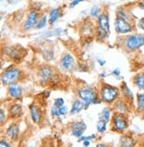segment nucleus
Instances as JSON below:
<instances>
[{"label": "nucleus", "instance_id": "9", "mask_svg": "<svg viewBox=\"0 0 144 147\" xmlns=\"http://www.w3.org/2000/svg\"><path fill=\"white\" fill-rule=\"evenodd\" d=\"M40 17L41 16L38 11H36V10H31L27 15V18L23 23V29L28 31L34 28H36Z\"/></svg>", "mask_w": 144, "mask_h": 147}, {"label": "nucleus", "instance_id": "46", "mask_svg": "<svg viewBox=\"0 0 144 147\" xmlns=\"http://www.w3.org/2000/svg\"><path fill=\"white\" fill-rule=\"evenodd\" d=\"M0 84H1V80H0Z\"/></svg>", "mask_w": 144, "mask_h": 147}, {"label": "nucleus", "instance_id": "28", "mask_svg": "<svg viewBox=\"0 0 144 147\" xmlns=\"http://www.w3.org/2000/svg\"><path fill=\"white\" fill-rule=\"evenodd\" d=\"M102 13V8L100 5H94L90 9L89 11V16L91 18H95V19H97V17Z\"/></svg>", "mask_w": 144, "mask_h": 147}, {"label": "nucleus", "instance_id": "38", "mask_svg": "<svg viewBox=\"0 0 144 147\" xmlns=\"http://www.w3.org/2000/svg\"><path fill=\"white\" fill-rule=\"evenodd\" d=\"M138 26H139V28H140L141 30L144 31V16H143L142 18L140 19L139 22H138Z\"/></svg>", "mask_w": 144, "mask_h": 147}, {"label": "nucleus", "instance_id": "2", "mask_svg": "<svg viewBox=\"0 0 144 147\" xmlns=\"http://www.w3.org/2000/svg\"><path fill=\"white\" fill-rule=\"evenodd\" d=\"M77 96L78 98L85 104L86 109H88L90 105H98L102 103L98 96V90L90 86L80 87L77 90Z\"/></svg>", "mask_w": 144, "mask_h": 147}, {"label": "nucleus", "instance_id": "34", "mask_svg": "<svg viewBox=\"0 0 144 147\" xmlns=\"http://www.w3.org/2000/svg\"><path fill=\"white\" fill-rule=\"evenodd\" d=\"M50 115L52 116L53 118H59L60 115L58 113V108L55 107L54 106L50 108Z\"/></svg>", "mask_w": 144, "mask_h": 147}, {"label": "nucleus", "instance_id": "32", "mask_svg": "<svg viewBox=\"0 0 144 147\" xmlns=\"http://www.w3.org/2000/svg\"><path fill=\"white\" fill-rule=\"evenodd\" d=\"M68 113H70V109L66 106H64L62 107L58 108V113L60 116H65V115H66Z\"/></svg>", "mask_w": 144, "mask_h": 147}, {"label": "nucleus", "instance_id": "11", "mask_svg": "<svg viewBox=\"0 0 144 147\" xmlns=\"http://www.w3.org/2000/svg\"><path fill=\"white\" fill-rule=\"evenodd\" d=\"M96 28L105 31L110 35L111 33V26H110V18L109 14L106 12H102L96 19Z\"/></svg>", "mask_w": 144, "mask_h": 147}, {"label": "nucleus", "instance_id": "40", "mask_svg": "<svg viewBox=\"0 0 144 147\" xmlns=\"http://www.w3.org/2000/svg\"><path fill=\"white\" fill-rule=\"evenodd\" d=\"M95 147H109V145L105 143H102V142H99L96 144Z\"/></svg>", "mask_w": 144, "mask_h": 147}, {"label": "nucleus", "instance_id": "16", "mask_svg": "<svg viewBox=\"0 0 144 147\" xmlns=\"http://www.w3.org/2000/svg\"><path fill=\"white\" fill-rule=\"evenodd\" d=\"M19 136V126L18 123L13 122L10 124V126L7 128L5 131V136L6 138L10 141H15L18 139Z\"/></svg>", "mask_w": 144, "mask_h": 147}, {"label": "nucleus", "instance_id": "23", "mask_svg": "<svg viewBox=\"0 0 144 147\" xmlns=\"http://www.w3.org/2000/svg\"><path fill=\"white\" fill-rule=\"evenodd\" d=\"M108 123L106 121H104V119L102 118H98L96 123V132L97 134L99 135H102L106 132L107 130V127H108Z\"/></svg>", "mask_w": 144, "mask_h": 147}, {"label": "nucleus", "instance_id": "12", "mask_svg": "<svg viewBox=\"0 0 144 147\" xmlns=\"http://www.w3.org/2000/svg\"><path fill=\"white\" fill-rule=\"evenodd\" d=\"M119 90H120V97L122 98H124L132 107L133 105V101H135V96H133V91L130 90V88L127 84V82H122Z\"/></svg>", "mask_w": 144, "mask_h": 147}, {"label": "nucleus", "instance_id": "18", "mask_svg": "<svg viewBox=\"0 0 144 147\" xmlns=\"http://www.w3.org/2000/svg\"><path fill=\"white\" fill-rule=\"evenodd\" d=\"M7 92L10 98H19L23 94V88L19 84H14L8 86Z\"/></svg>", "mask_w": 144, "mask_h": 147}, {"label": "nucleus", "instance_id": "5", "mask_svg": "<svg viewBox=\"0 0 144 147\" xmlns=\"http://www.w3.org/2000/svg\"><path fill=\"white\" fill-rule=\"evenodd\" d=\"M122 45L128 51H135L144 46V35L133 33L127 36L122 42Z\"/></svg>", "mask_w": 144, "mask_h": 147}, {"label": "nucleus", "instance_id": "8", "mask_svg": "<svg viewBox=\"0 0 144 147\" xmlns=\"http://www.w3.org/2000/svg\"><path fill=\"white\" fill-rule=\"evenodd\" d=\"M114 28L118 34L120 35H127L130 34L133 31V23H131L127 20L116 17L114 22Z\"/></svg>", "mask_w": 144, "mask_h": 147}, {"label": "nucleus", "instance_id": "14", "mask_svg": "<svg viewBox=\"0 0 144 147\" xmlns=\"http://www.w3.org/2000/svg\"><path fill=\"white\" fill-rule=\"evenodd\" d=\"M29 113H30V117L34 123L39 124L42 121L43 119V113L41 108L37 106L36 104H31L29 107Z\"/></svg>", "mask_w": 144, "mask_h": 147}, {"label": "nucleus", "instance_id": "6", "mask_svg": "<svg viewBox=\"0 0 144 147\" xmlns=\"http://www.w3.org/2000/svg\"><path fill=\"white\" fill-rule=\"evenodd\" d=\"M76 59L69 52H66L59 59V67L63 72L70 73L76 67Z\"/></svg>", "mask_w": 144, "mask_h": 147}, {"label": "nucleus", "instance_id": "29", "mask_svg": "<svg viewBox=\"0 0 144 147\" xmlns=\"http://www.w3.org/2000/svg\"><path fill=\"white\" fill-rule=\"evenodd\" d=\"M49 23V20H48V15L47 14H44L43 16L40 17V20L38 22V24L36 26L37 29H42L44 28H45L47 26V24Z\"/></svg>", "mask_w": 144, "mask_h": 147}, {"label": "nucleus", "instance_id": "15", "mask_svg": "<svg viewBox=\"0 0 144 147\" xmlns=\"http://www.w3.org/2000/svg\"><path fill=\"white\" fill-rule=\"evenodd\" d=\"M137 140L131 134L125 133L119 138V147H136Z\"/></svg>", "mask_w": 144, "mask_h": 147}, {"label": "nucleus", "instance_id": "20", "mask_svg": "<svg viewBox=\"0 0 144 147\" xmlns=\"http://www.w3.org/2000/svg\"><path fill=\"white\" fill-rule=\"evenodd\" d=\"M62 16V9L58 7V8H53L51 9L50 11L49 12L48 14V20L50 24H54L57 20Z\"/></svg>", "mask_w": 144, "mask_h": 147}, {"label": "nucleus", "instance_id": "39", "mask_svg": "<svg viewBox=\"0 0 144 147\" xmlns=\"http://www.w3.org/2000/svg\"><path fill=\"white\" fill-rule=\"evenodd\" d=\"M97 63L99 64L100 67H104V65L106 64V61L104 59H97Z\"/></svg>", "mask_w": 144, "mask_h": 147}, {"label": "nucleus", "instance_id": "21", "mask_svg": "<svg viewBox=\"0 0 144 147\" xmlns=\"http://www.w3.org/2000/svg\"><path fill=\"white\" fill-rule=\"evenodd\" d=\"M133 82L135 86L141 91H144V70L137 73L133 78Z\"/></svg>", "mask_w": 144, "mask_h": 147}, {"label": "nucleus", "instance_id": "36", "mask_svg": "<svg viewBox=\"0 0 144 147\" xmlns=\"http://www.w3.org/2000/svg\"><path fill=\"white\" fill-rule=\"evenodd\" d=\"M111 75L113 76H115L116 78H119L120 76H121V71H120L119 68H115L114 70L111 72Z\"/></svg>", "mask_w": 144, "mask_h": 147}, {"label": "nucleus", "instance_id": "33", "mask_svg": "<svg viewBox=\"0 0 144 147\" xmlns=\"http://www.w3.org/2000/svg\"><path fill=\"white\" fill-rule=\"evenodd\" d=\"M6 117H7V115H6L5 111L2 108H0V126L4 124V122L6 120Z\"/></svg>", "mask_w": 144, "mask_h": 147}, {"label": "nucleus", "instance_id": "44", "mask_svg": "<svg viewBox=\"0 0 144 147\" xmlns=\"http://www.w3.org/2000/svg\"><path fill=\"white\" fill-rule=\"evenodd\" d=\"M1 67H2V62H1V60H0V68H1Z\"/></svg>", "mask_w": 144, "mask_h": 147}, {"label": "nucleus", "instance_id": "1", "mask_svg": "<svg viewBox=\"0 0 144 147\" xmlns=\"http://www.w3.org/2000/svg\"><path fill=\"white\" fill-rule=\"evenodd\" d=\"M98 96L102 103L112 105L120 98V90L119 87L102 82L98 90Z\"/></svg>", "mask_w": 144, "mask_h": 147}, {"label": "nucleus", "instance_id": "7", "mask_svg": "<svg viewBox=\"0 0 144 147\" xmlns=\"http://www.w3.org/2000/svg\"><path fill=\"white\" fill-rule=\"evenodd\" d=\"M69 129H70L71 135L73 136L74 138L79 139L82 136H84L87 130V124L82 120L74 121L69 125Z\"/></svg>", "mask_w": 144, "mask_h": 147}, {"label": "nucleus", "instance_id": "30", "mask_svg": "<svg viewBox=\"0 0 144 147\" xmlns=\"http://www.w3.org/2000/svg\"><path fill=\"white\" fill-rule=\"evenodd\" d=\"M96 139H97V135L96 134H91V135H87V136H82L81 138H80L79 139H78V142H80V143H82L83 141H86V140H88V141H94V140H96Z\"/></svg>", "mask_w": 144, "mask_h": 147}, {"label": "nucleus", "instance_id": "10", "mask_svg": "<svg viewBox=\"0 0 144 147\" xmlns=\"http://www.w3.org/2000/svg\"><path fill=\"white\" fill-rule=\"evenodd\" d=\"M111 109L113 113H115L127 115V113L130 112L131 106L124 98H122L120 97L111 105Z\"/></svg>", "mask_w": 144, "mask_h": 147}, {"label": "nucleus", "instance_id": "35", "mask_svg": "<svg viewBox=\"0 0 144 147\" xmlns=\"http://www.w3.org/2000/svg\"><path fill=\"white\" fill-rule=\"evenodd\" d=\"M0 147H12V145L6 139H1L0 140Z\"/></svg>", "mask_w": 144, "mask_h": 147}, {"label": "nucleus", "instance_id": "13", "mask_svg": "<svg viewBox=\"0 0 144 147\" xmlns=\"http://www.w3.org/2000/svg\"><path fill=\"white\" fill-rule=\"evenodd\" d=\"M37 75L42 82H49L53 78L55 71L50 66H43L38 69Z\"/></svg>", "mask_w": 144, "mask_h": 147}, {"label": "nucleus", "instance_id": "22", "mask_svg": "<svg viewBox=\"0 0 144 147\" xmlns=\"http://www.w3.org/2000/svg\"><path fill=\"white\" fill-rule=\"evenodd\" d=\"M116 15L118 18L123 19L125 20H127V22H129L131 23H133V19L132 14L127 11V10H126L124 8H119L116 12Z\"/></svg>", "mask_w": 144, "mask_h": 147}, {"label": "nucleus", "instance_id": "3", "mask_svg": "<svg viewBox=\"0 0 144 147\" xmlns=\"http://www.w3.org/2000/svg\"><path fill=\"white\" fill-rule=\"evenodd\" d=\"M22 76V72L19 67H10L6 68L0 76L1 82L5 86H11L17 84Z\"/></svg>", "mask_w": 144, "mask_h": 147}, {"label": "nucleus", "instance_id": "31", "mask_svg": "<svg viewBox=\"0 0 144 147\" xmlns=\"http://www.w3.org/2000/svg\"><path fill=\"white\" fill-rule=\"evenodd\" d=\"M65 106V99L62 98H58L54 100V107L57 108H60Z\"/></svg>", "mask_w": 144, "mask_h": 147}, {"label": "nucleus", "instance_id": "25", "mask_svg": "<svg viewBox=\"0 0 144 147\" xmlns=\"http://www.w3.org/2000/svg\"><path fill=\"white\" fill-rule=\"evenodd\" d=\"M136 111L144 113V92L137 93L136 95Z\"/></svg>", "mask_w": 144, "mask_h": 147}, {"label": "nucleus", "instance_id": "27", "mask_svg": "<svg viewBox=\"0 0 144 147\" xmlns=\"http://www.w3.org/2000/svg\"><path fill=\"white\" fill-rule=\"evenodd\" d=\"M5 53L10 57V58H13V59H18L19 58V54H20V51L16 49L15 47H7L5 49Z\"/></svg>", "mask_w": 144, "mask_h": 147}, {"label": "nucleus", "instance_id": "26", "mask_svg": "<svg viewBox=\"0 0 144 147\" xmlns=\"http://www.w3.org/2000/svg\"><path fill=\"white\" fill-rule=\"evenodd\" d=\"M95 36H96V38L98 42H100V43H104V42H105L108 37H109V34L106 33L105 31L102 30L96 27L95 28Z\"/></svg>", "mask_w": 144, "mask_h": 147}, {"label": "nucleus", "instance_id": "42", "mask_svg": "<svg viewBox=\"0 0 144 147\" xmlns=\"http://www.w3.org/2000/svg\"><path fill=\"white\" fill-rule=\"evenodd\" d=\"M138 6L140 7V9L144 10V2H140V3L138 4Z\"/></svg>", "mask_w": 144, "mask_h": 147}, {"label": "nucleus", "instance_id": "43", "mask_svg": "<svg viewBox=\"0 0 144 147\" xmlns=\"http://www.w3.org/2000/svg\"><path fill=\"white\" fill-rule=\"evenodd\" d=\"M100 77H106V73H104V72H102V74H100Z\"/></svg>", "mask_w": 144, "mask_h": 147}, {"label": "nucleus", "instance_id": "17", "mask_svg": "<svg viewBox=\"0 0 144 147\" xmlns=\"http://www.w3.org/2000/svg\"><path fill=\"white\" fill-rule=\"evenodd\" d=\"M22 114V107L19 103H13L8 107V115L12 119H18Z\"/></svg>", "mask_w": 144, "mask_h": 147}, {"label": "nucleus", "instance_id": "19", "mask_svg": "<svg viewBox=\"0 0 144 147\" xmlns=\"http://www.w3.org/2000/svg\"><path fill=\"white\" fill-rule=\"evenodd\" d=\"M84 109H86L85 104L80 98H76V99H74L73 104H72V107L70 108V113L72 115H76V114L80 113V112H82Z\"/></svg>", "mask_w": 144, "mask_h": 147}, {"label": "nucleus", "instance_id": "45", "mask_svg": "<svg viewBox=\"0 0 144 147\" xmlns=\"http://www.w3.org/2000/svg\"><path fill=\"white\" fill-rule=\"evenodd\" d=\"M1 20H2V16L0 15V22H1Z\"/></svg>", "mask_w": 144, "mask_h": 147}, {"label": "nucleus", "instance_id": "37", "mask_svg": "<svg viewBox=\"0 0 144 147\" xmlns=\"http://www.w3.org/2000/svg\"><path fill=\"white\" fill-rule=\"evenodd\" d=\"M80 2H82L81 0H74V1H72V2H70V4H69V6L70 7H75L76 5H78L79 4H80Z\"/></svg>", "mask_w": 144, "mask_h": 147}, {"label": "nucleus", "instance_id": "4", "mask_svg": "<svg viewBox=\"0 0 144 147\" xmlns=\"http://www.w3.org/2000/svg\"><path fill=\"white\" fill-rule=\"evenodd\" d=\"M129 127V121L127 115L113 113L111 119V130L118 134H125Z\"/></svg>", "mask_w": 144, "mask_h": 147}, {"label": "nucleus", "instance_id": "41", "mask_svg": "<svg viewBox=\"0 0 144 147\" xmlns=\"http://www.w3.org/2000/svg\"><path fill=\"white\" fill-rule=\"evenodd\" d=\"M82 145H83L84 147H89L91 145V141H88V140L83 141L82 142Z\"/></svg>", "mask_w": 144, "mask_h": 147}, {"label": "nucleus", "instance_id": "24", "mask_svg": "<svg viewBox=\"0 0 144 147\" xmlns=\"http://www.w3.org/2000/svg\"><path fill=\"white\" fill-rule=\"evenodd\" d=\"M113 115V111L111 109V107H104L101 110V113L99 114V117L104 119V121H106L107 122H110L111 121V119Z\"/></svg>", "mask_w": 144, "mask_h": 147}]
</instances>
